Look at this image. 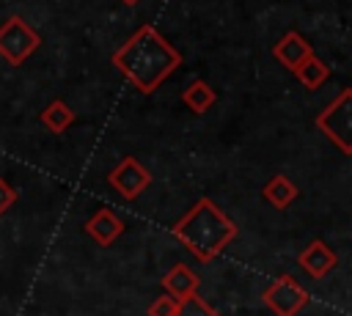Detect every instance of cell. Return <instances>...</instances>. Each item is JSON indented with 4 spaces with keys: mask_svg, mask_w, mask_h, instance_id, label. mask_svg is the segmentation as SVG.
<instances>
[{
    "mask_svg": "<svg viewBox=\"0 0 352 316\" xmlns=\"http://www.w3.org/2000/svg\"><path fill=\"white\" fill-rule=\"evenodd\" d=\"M110 63L129 80L135 91L154 93L182 66V52L154 25H140L113 52Z\"/></svg>",
    "mask_w": 352,
    "mask_h": 316,
    "instance_id": "6da1fadb",
    "label": "cell"
},
{
    "mask_svg": "<svg viewBox=\"0 0 352 316\" xmlns=\"http://www.w3.org/2000/svg\"><path fill=\"white\" fill-rule=\"evenodd\" d=\"M170 234L195 261L209 264L239 236V228L212 198H198L170 225Z\"/></svg>",
    "mask_w": 352,
    "mask_h": 316,
    "instance_id": "7a4b0ae2",
    "label": "cell"
},
{
    "mask_svg": "<svg viewBox=\"0 0 352 316\" xmlns=\"http://www.w3.org/2000/svg\"><path fill=\"white\" fill-rule=\"evenodd\" d=\"M316 129L346 157H352V88H344L319 115Z\"/></svg>",
    "mask_w": 352,
    "mask_h": 316,
    "instance_id": "3957f363",
    "label": "cell"
},
{
    "mask_svg": "<svg viewBox=\"0 0 352 316\" xmlns=\"http://www.w3.org/2000/svg\"><path fill=\"white\" fill-rule=\"evenodd\" d=\"M41 47V33L30 27L19 14H11L0 25V58L8 66H22Z\"/></svg>",
    "mask_w": 352,
    "mask_h": 316,
    "instance_id": "277c9868",
    "label": "cell"
},
{
    "mask_svg": "<svg viewBox=\"0 0 352 316\" xmlns=\"http://www.w3.org/2000/svg\"><path fill=\"white\" fill-rule=\"evenodd\" d=\"M261 302H264L275 316H297V313L311 302V294H308L305 286H300L292 275H278V278L261 291Z\"/></svg>",
    "mask_w": 352,
    "mask_h": 316,
    "instance_id": "5b68a950",
    "label": "cell"
},
{
    "mask_svg": "<svg viewBox=\"0 0 352 316\" xmlns=\"http://www.w3.org/2000/svg\"><path fill=\"white\" fill-rule=\"evenodd\" d=\"M151 170L135 159V157H124L116 168H110L107 173V184L124 198V201H135L138 195H143L148 187H151Z\"/></svg>",
    "mask_w": 352,
    "mask_h": 316,
    "instance_id": "8992f818",
    "label": "cell"
},
{
    "mask_svg": "<svg viewBox=\"0 0 352 316\" xmlns=\"http://www.w3.org/2000/svg\"><path fill=\"white\" fill-rule=\"evenodd\" d=\"M272 55L294 74L311 55H316L314 52V47H311V41L302 36V33H297V30H286L275 44H272Z\"/></svg>",
    "mask_w": 352,
    "mask_h": 316,
    "instance_id": "52a82bcc",
    "label": "cell"
},
{
    "mask_svg": "<svg viewBox=\"0 0 352 316\" xmlns=\"http://www.w3.org/2000/svg\"><path fill=\"white\" fill-rule=\"evenodd\" d=\"M297 261H300V267H302L314 280H322V278H327V275L336 269L338 256H336V250H333L327 242L314 239V242H308V245L302 247V253L297 256Z\"/></svg>",
    "mask_w": 352,
    "mask_h": 316,
    "instance_id": "ba28073f",
    "label": "cell"
},
{
    "mask_svg": "<svg viewBox=\"0 0 352 316\" xmlns=\"http://www.w3.org/2000/svg\"><path fill=\"white\" fill-rule=\"evenodd\" d=\"M85 234L99 245V247H110L121 234H124V220L113 212V209H99L85 220Z\"/></svg>",
    "mask_w": 352,
    "mask_h": 316,
    "instance_id": "9c48e42d",
    "label": "cell"
},
{
    "mask_svg": "<svg viewBox=\"0 0 352 316\" xmlns=\"http://www.w3.org/2000/svg\"><path fill=\"white\" fill-rule=\"evenodd\" d=\"M160 286L165 289V294H170V297H176V300H187V297L198 294L201 278L195 275L192 267H187V264H173V267L160 278Z\"/></svg>",
    "mask_w": 352,
    "mask_h": 316,
    "instance_id": "30bf717a",
    "label": "cell"
},
{
    "mask_svg": "<svg viewBox=\"0 0 352 316\" xmlns=\"http://www.w3.org/2000/svg\"><path fill=\"white\" fill-rule=\"evenodd\" d=\"M297 184L289 179V176H283V173H275L267 184H264V190H261V195H264V201L270 203V206H275V209H289L294 201H297Z\"/></svg>",
    "mask_w": 352,
    "mask_h": 316,
    "instance_id": "8fae6325",
    "label": "cell"
},
{
    "mask_svg": "<svg viewBox=\"0 0 352 316\" xmlns=\"http://www.w3.org/2000/svg\"><path fill=\"white\" fill-rule=\"evenodd\" d=\"M74 110L63 102V99H52L41 113H38V121L44 124V129L47 132H52V135H63L72 124H74Z\"/></svg>",
    "mask_w": 352,
    "mask_h": 316,
    "instance_id": "7c38bea8",
    "label": "cell"
},
{
    "mask_svg": "<svg viewBox=\"0 0 352 316\" xmlns=\"http://www.w3.org/2000/svg\"><path fill=\"white\" fill-rule=\"evenodd\" d=\"M182 102H184L195 115H204V113H209V110L214 107L217 93H214V88H212L206 80H192V82L182 91Z\"/></svg>",
    "mask_w": 352,
    "mask_h": 316,
    "instance_id": "4fadbf2b",
    "label": "cell"
},
{
    "mask_svg": "<svg viewBox=\"0 0 352 316\" xmlns=\"http://www.w3.org/2000/svg\"><path fill=\"white\" fill-rule=\"evenodd\" d=\"M294 77H297L308 91H316V88H322V85L330 80V66H327L319 55H311V58L294 71Z\"/></svg>",
    "mask_w": 352,
    "mask_h": 316,
    "instance_id": "5bb4252c",
    "label": "cell"
},
{
    "mask_svg": "<svg viewBox=\"0 0 352 316\" xmlns=\"http://www.w3.org/2000/svg\"><path fill=\"white\" fill-rule=\"evenodd\" d=\"M176 316H220V313H217L201 294H192V297L182 300V308H179Z\"/></svg>",
    "mask_w": 352,
    "mask_h": 316,
    "instance_id": "9a60e30c",
    "label": "cell"
},
{
    "mask_svg": "<svg viewBox=\"0 0 352 316\" xmlns=\"http://www.w3.org/2000/svg\"><path fill=\"white\" fill-rule=\"evenodd\" d=\"M182 308V300L170 297V294H160L151 300V305L146 308V316H176Z\"/></svg>",
    "mask_w": 352,
    "mask_h": 316,
    "instance_id": "2e32d148",
    "label": "cell"
},
{
    "mask_svg": "<svg viewBox=\"0 0 352 316\" xmlns=\"http://www.w3.org/2000/svg\"><path fill=\"white\" fill-rule=\"evenodd\" d=\"M16 198H19V192H16V190H14V187L0 176V217H3L14 203H16Z\"/></svg>",
    "mask_w": 352,
    "mask_h": 316,
    "instance_id": "e0dca14e",
    "label": "cell"
},
{
    "mask_svg": "<svg viewBox=\"0 0 352 316\" xmlns=\"http://www.w3.org/2000/svg\"><path fill=\"white\" fill-rule=\"evenodd\" d=\"M121 3H124V5H138L140 0H121Z\"/></svg>",
    "mask_w": 352,
    "mask_h": 316,
    "instance_id": "ac0fdd59",
    "label": "cell"
}]
</instances>
